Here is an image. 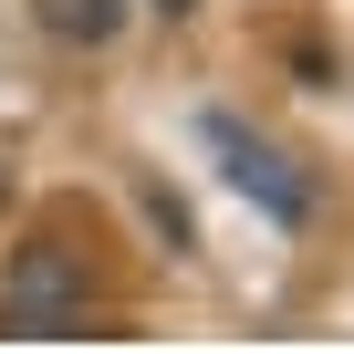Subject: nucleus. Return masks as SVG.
<instances>
[{
	"instance_id": "obj_1",
	"label": "nucleus",
	"mask_w": 354,
	"mask_h": 354,
	"mask_svg": "<svg viewBox=\"0 0 354 354\" xmlns=\"http://www.w3.org/2000/svg\"><path fill=\"white\" fill-rule=\"evenodd\" d=\"M0 333H84V261L53 240H21L0 261Z\"/></svg>"
},
{
	"instance_id": "obj_2",
	"label": "nucleus",
	"mask_w": 354,
	"mask_h": 354,
	"mask_svg": "<svg viewBox=\"0 0 354 354\" xmlns=\"http://www.w3.org/2000/svg\"><path fill=\"white\" fill-rule=\"evenodd\" d=\"M198 136H209V156H219V177H230V188L261 209V219H281V230H302L313 219V188H302V177L281 167V146H261L240 115H198Z\"/></svg>"
},
{
	"instance_id": "obj_3",
	"label": "nucleus",
	"mask_w": 354,
	"mask_h": 354,
	"mask_svg": "<svg viewBox=\"0 0 354 354\" xmlns=\"http://www.w3.org/2000/svg\"><path fill=\"white\" fill-rule=\"evenodd\" d=\"M32 11H42L53 42H84V53H104V42L125 32V0H32Z\"/></svg>"
},
{
	"instance_id": "obj_4",
	"label": "nucleus",
	"mask_w": 354,
	"mask_h": 354,
	"mask_svg": "<svg viewBox=\"0 0 354 354\" xmlns=\"http://www.w3.org/2000/svg\"><path fill=\"white\" fill-rule=\"evenodd\" d=\"M146 219H156V230H167V240H177V250H188V209H177V198H167V188H146Z\"/></svg>"
},
{
	"instance_id": "obj_5",
	"label": "nucleus",
	"mask_w": 354,
	"mask_h": 354,
	"mask_svg": "<svg viewBox=\"0 0 354 354\" xmlns=\"http://www.w3.org/2000/svg\"><path fill=\"white\" fill-rule=\"evenodd\" d=\"M146 11H167V21H188V11H198V0H146Z\"/></svg>"
}]
</instances>
